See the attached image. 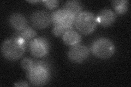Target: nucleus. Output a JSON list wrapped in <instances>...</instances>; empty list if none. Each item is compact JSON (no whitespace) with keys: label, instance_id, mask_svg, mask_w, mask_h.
I'll return each instance as SVG.
<instances>
[{"label":"nucleus","instance_id":"9b49d317","mask_svg":"<svg viewBox=\"0 0 131 87\" xmlns=\"http://www.w3.org/2000/svg\"><path fill=\"white\" fill-rule=\"evenodd\" d=\"M82 5L81 3L76 0L68 1L64 3L63 9L67 13L73 15L75 17L78 15L82 11Z\"/></svg>","mask_w":131,"mask_h":87},{"label":"nucleus","instance_id":"dca6fc26","mask_svg":"<svg viewBox=\"0 0 131 87\" xmlns=\"http://www.w3.org/2000/svg\"><path fill=\"white\" fill-rule=\"evenodd\" d=\"M35 61L33 60L31 58H24L21 60V66L22 68L26 70V71H28L29 70L34 64Z\"/></svg>","mask_w":131,"mask_h":87},{"label":"nucleus","instance_id":"0eeeda50","mask_svg":"<svg viewBox=\"0 0 131 87\" xmlns=\"http://www.w3.org/2000/svg\"><path fill=\"white\" fill-rule=\"evenodd\" d=\"M30 20L32 26L39 30L47 28L51 23L50 14L43 10L36 11L33 13Z\"/></svg>","mask_w":131,"mask_h":87},{"label":"nucleus","instance_id":"a211bd4d","mask_svg":"<svg viewBox=\"0 0 131 87\" xmlns=\"http://www.w3.org/2000/svg\"><path fill=\"white\" fill-rule=\"evenodd\" d=\"M44 5L49 9H54L59 5V1L56 0H47L42 1Z\"/></svg>","mask_w":131,"mask_h":87},{"label":"nucleus","instance_id":"1a4fd4ad","mask_svg":"<svg viewBox=\"0 0 131 87\" xmlns=\"http://www.w3.org/2000/svg\"><path fill=\"white\" fill-rule=\"evenodd\" d=\"M10 25L16 31H20L27 27V21L26 18L21 13H15L9 17Z\"/></svg>","mask_w":131,"mask_h":87},{"label":"nucleus","instance_id":"f257e3e1","mask_svg":"<svg viewBox=\"0 0 131 87\" xmlns=\"http://www.w3.org/2000/svg\"><path fill=\"white\" fill-rule=\"evenodd\" d=\"M26 45L27 44L23 39L13 35L3 41L1 46V52L6 59L16 61L23 56Z\"/></svg>","mask_w":131,"mask_h":87},{"label":"nucleus","instance_id":"2eb2a0df","mask_svg":"<svg viewBox=\"0 0 131 87\" xmlns=\"http://www.w3.org/2000/svg\"><path fill=\"white\" fill-rule=\"evenodd\" d=\"M66 14V11L63 9H59L54 11L50 14L51 23L55 25L59 24L61 19Z\"/></svg>","mask_w":131,"mask_h":87},{"label":"nucleus","instance_id":"aec40b11","mask_svg":"<svg viewBox=\"0 0 131 87\" xmlns=\"http://www.w3.org/2000/svg\"><path fill=\"white\" fill-rule=\"evenodd\" d=\"M27 2H29V3H38V2H41V1H27Z\"/></svg>","mask_w":131,"mask_h":87},{"label":"nucleus","instance_id":"423d86ee","mask_svg":"<svg viewBox=\"0 0 131 87\" xmlns=\"http://www.w3.org/2000/svg\"><path fill=\"white\" fill-rule=\"evenodd\" d=\"M90 55V49L85 45L77 44L71 46L68 52V57L72 62L80 63L86 59Z\"/></svg>","mask_w":131,"mask_h":87},{"label":"nucleus","instance_id":"9d476101","mask_svg":"<svg viewBox=\"0 0 131 87\" xmlns=\"http://www.w3.org/2000/svg\"><path fill=\"white\" fill-rule=\"evenodd\" d=\"M81 37L80 34L76 31L70 29L64 32L62 35L63 43L68 46H72L78 44L81 41Z\"/></svg>","mask_w":131,"mask_h":87},{"label":"nucleus","instance_id":"7ed1b4c3","mask_svg":"<svg viewBox=\"0 0 131 87\" xmlns=\"http://www.w3.org/2000/svg\"><path fill=\"white\" fill-rule=\"evenodd\" d=\"M97 21L91 12L83 11L78 15L75 20L74 25L80 33L89 35L95 30Z\"/></svg>","mask_w":131,"mask_h":87},{"label":"nucleus","instance_id":"f03ea898","mask_svg":"<svg viewBox=\"0 0 131 87\" xmlns=\"http://www.w3.org/2000/svg\"><path fill=\"white\" fill-rule=\"evenodd\" d=\"M51 76L49 66L46 62L35 61L32 67L27 71V77L30 83L34 86L46 85Z\"/></svg>","mask_w":131,"mask_h":87},{"label":"nucleus","instance_id":"f3484780","mask_svg":"<svg viewBox=\"0 0 131 87\" xmlns=\"http://www.w3.org/2000/svg\"><path fill=\"white\" fill-rule=\"evenodd\" d=\"M54 28H53L52 32L53 34L56 36H60L63 35L66 31H67L68 30L66 29L65 28L61 26L60 24H56L54 25Z\"/></svg>","mask_w":131,"mask_h":87},{"label":"nucleus","instance_id":"6ab92c4d","mask_svg":"<svg viewBox=\"0 0 131 87\" xmlns=\"http://www.w3.org/2000/svg\"><path fill=\"white\" fill-rule=\"evenodd\" d=\"M14 86H29V84L25 81H21L15 83L14 84Z\"/></svg>","mask_w":131,"mask_h":87},{"label":"nucleus","instance_id":"4468645a","mask_svg":"<svg viewBox=\"0 0 131 87\" xmlns=\"http://www.w3.org/2000/svg\"><path fill=\"white\" fill-rule=\"evenodd\" d=\"M75 18L76 17L75 16L66 11V14L61 19L60 23L57 24H60L68 30H70V29H73V26L74 24Z\"/></svg>","mask_w":131,"mask_h":87},{"label":"nucleus","instance_id":"20e7f679","mask_svg":"<svg viewBox=\"0 0 131 87\" xmlns=\"http://www.w3.org/2000/svg\"><path fill=\"white\" fill-rule=\"evenodd\" d=\"M91 50L98 58L106 59L111 58L115 51V46L111 40L105 38H100L93 43Z\"/></svg>","mask_w":131,"mask_h":87},{"label":"nucleus","instance_id":"ddd939ff","mask_svg":"<svg viewBox=\"0 0 131 87\" xmlns=\"http://www.w3.org/2000/svg\"><path fill=\"white\" fill-rule=\"evenodd\" d=\"M112 5L115 11L118 15H123L127 11L128 8V1L126 0H116L113 1Z\"/></svg>","mask_w":131,"mask_h":87},{"label":"nucleus","instance_id":"f8f14e48","mask_svg":"<svg viewBox=\"0 0 131 87\" xmlns=\"http://www.w3.org/2000/svg\"><path fill=\"white\" fill-rule=\"evenodd\" d=\"M14 35L21 38L25 41V43L27 44H28V43L32 39H34L35 37L37 35V32L34 28L27 26L22 31H16Z\"/></svg>","mask_w":131,"mask_h":87},{"label":"nucleus","instance_id":"39448f33","mask_svg":"<svg viewBox=\"0 0 131 87\" xmlns=\"http://www.w3.org/2000/svg\"><path fill=\"white\" fill-rule=\"evenodd\" d=\"M28 48L32 56L40 58L48 55L50 45L48 39L44 37H38L32 39L28 43Z\"/></svg>","mask_w":131,"mask_h":87},{"label":"nucleus","instance_id":"6e6552de","mask_svg":"<svg viewBox=\"0 0 131 87\" xmlns=\"http://www.w3.org/2000/svg\"><path fill=\"white\" fill-rule=\"evenodd\" d=\"M115 13L109 8H104L98 13L96 18L97 22L102 26L109 27L112 26L116 20Z\"/></svg>","mask_w":131,"mask_h":87}]
</instances>
